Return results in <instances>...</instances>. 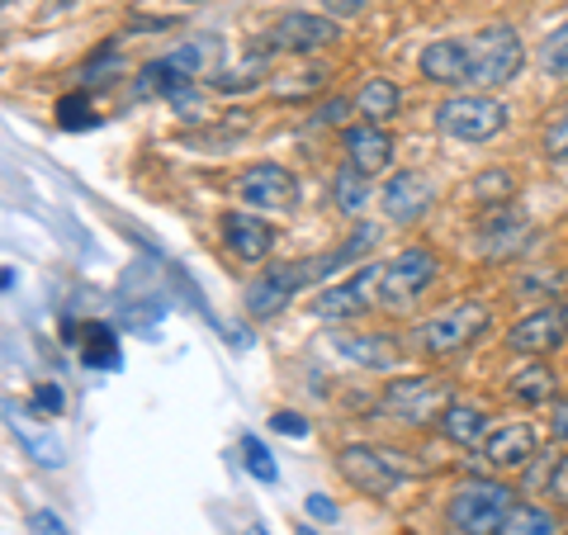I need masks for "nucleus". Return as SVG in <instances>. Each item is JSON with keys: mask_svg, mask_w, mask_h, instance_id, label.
<instances>
[{"mask_svg": "<svg viewBox=\"0 0 568 535\" xmlns=\"http://www.w3.org/2000/svg\"><path fill=\"white\" fill-rule=\"evenodd\" d=\"M526 62L521 33L517 29H484L478 39H440L422 52V77L436 85H497L517 81Z\"/></svg>", "mask_w": 568, "mask_h": 535, "instance_id": "1", "label": "nucleus"}, {"mask_svg": "<svg viewBox=\"0 0 568 535\" xmlns=\"http://www.w3.org/2000/svg\"><path fill=\"white\" fill-rule=\"evenodd\" d=\"M375 242H379V228H365V223H361V233H351V242H342V246H336V252H327V256L271 265L265 275H256L252 284H246V313H252V317L280 313L284 303H290L298 290H304V284L323 280V275H332V271H342L346 261H361V252H369Z\"/></svg>", "mask_w": 568, "mask_h": 535, "instance_id": "2", "label": "nucleus"}, {"mask_svg": "<svg viewBox=\"0 0 568 535\" xmlns=\"http://www.w3.org/2000/svg\"><path fill=\"white\" fill-rule=\"evenodd\" d=\"M511 507H517V503H511V488H507V484H493V478H474V484H465V488L450 497L446 522H450L455 535H497Z\"/></svg>", "mask_w": 568, "mask_h": 535, "instance_id": "3", "label": "nucleus"}, {"mask_svg": "<svg viewBox=\"0 0 568 535\" xmlns=\"http://www.w3.org/2000/svg\"><path fill=\"white\" fill-rule=\"evenodd\" d=\"M336 465H342L346 484H355L369 497H388L394 484L422 474V465H407L403 451H375V445H346V451L336 455Z\"/></svg>", "mask_w": 568, "mask_h": 535, "instance_id": "4", "label": "nucleus"}, {"mask_svg": "<svg viewBox=\"0 0 568 535\" xmlns=\"http://www.w3.org/2000/svg\"><path fill=\"white\" fill-rule=\"evenodd\" d=\"M436 129L459 138V142H484V138L507 129V104L493 100V95H474V91L469 95H450L436 110Z\"/></svg>", "mask_w": 568, "mask_h": 535, "instance_id": "5", "label": "nucleus"}, {"mask_svg": "<svg viewBox=\"0 0 568 535\" xmlns=\"http://www.w3.org/2000/svg\"><path fill=\"white\" fill-rule=\"evenodd\" d=\"M446 407H450V384L446 380L413 374V380H394L384 388V417L407 422V426H426V422L446 417Z\"/></svg>", "mask_w": 568, "mask_h": 535, "instance_id": "6", "label": "nucleus"}, {"mask_svg": "<svg viewBox=\"0 0 568 535\" xmlns=\"http://www.w3.org/2000/svg\"><path fill=\"white\" fill-rule=\"evenodd\" d=\"M484 327H488V309L484 303H474V299H465V303L440 309L432 323H422L417 342H422V351H432V355H450V351H465Z\"/></svg>", "mask_w": 568, "mask_h": 535, "instance_id": "7", "label": "nucleus"}, {"mask_svg": "<svg viewBox=\"0 0 568 535\" xmlns=\"http://www.w3.org/2000/svg\"><path fill=\"white\" fill-rule=\"evenodd\" d=\"M436 280V256L426 246H407L394 261H384V280H379V303L384 309H407L426 284Z\"/></svg>", "mask_w": 568, "mask_h": 535, "instance_id": "8", "label": "nucleus"}, {"mask_svg": "<svg viewBox=\"0 0 568 535\" xmlns=\"http://www.w3.org/2000/svg\"><path fill=\"white\" fill-rule=\"evenodd\" d=\"M379 280H384V265H365V271L351 275L346 284H336V290L317 294L313 313H317V317H351V313H361V309H369V303H375Z\"/></svg>", "mask_w": 568, "mask_h": 535, "instance_id": "9", "label": "nucleus"}, {"mask_svg": "<svg viewBox=\"0 0 568 535\" xmlns=\"http://www.w3.org/2000/svg\"><path fill=\"white\" fill-rule=\"evenodd\" d=\"M336 39V24L323 20V14H284V20L265 33V48L271 52H313L327 48Z\"/></svg>", "mask_w": 568, "mask_h": 535, "instance_id": "10", "label": "nucleus"}, {"mask_svg": "<svg viewBox=\"0 0 568 535\" xmlns=\"http://www.w3.org/2000/svg\"><path fill=\"white\" fill-rule=\"evenodd\" d=\"M564 336H568V303H549V309L530 313L526 323H517L507 332V346L521 351V355H536V351L559 346Z\"/></svg>", "mask_w": 568, "mask_h": 535, "instance_id": "11", "label": "nucleus"}, {"mask_svg": "<svg viewBox=\"0 0 568 535\" xmlns=\"http://www.w3.org/2000/svg\"><path fill=\"white\" fill-rule=\"evenodd\" d=\"M237 194L246 204H256V209H290L294 204V175L284 171V166H252L237 181Z\"/></svg>", "mask_w": 568, "mask_h": 535, "instance_id": "12", "label": "nucleus"}, {"mask_svg": "<svg viewBox=\"0 0 568 535\" xmlns=\"http://www.w3.org/2000/svg\"><path fill=\"white\" fill-rule=\"evenodd\" d=\"M342 148L351 157V166L365 171V175H375V171H384L388 162H394V142H388V133L379 129V123H355V129H346Z\"/></svg>", "mask_w": 568, "mask_h": 535, "instance_id": "13", "label": "nucleus"}, {"mask_svg": "<svg viewBox=\"0 0 568 535\" xmlns=\"http://www.w3.org/2000/svg\"><path fill=\"white\" fill-rule=\"evenodd\" d=\"M426 204H432V185H426V175H417V171H398L394 181L384 185V213L394 223L422 219Z\"/></svg>", "mask_w": 568, "mask_h": 535, "instance_id": "14", "label": "nucleus"}, {"mask_svg": "<svg viewBox=\"0 0 568 535\" xmlns=\"http://www.w3.org/2000/svg\"><path fill=\"white\" fill-rule=\"evenodd\" d=\"M223 242H227V252L246 265L271 256V228L252 219V213H223Z\"/></svg>", "mask_w": 568, "mask_h": 535, "instance_id": "15", "label": "nucleus"}, {"mask_svg": "<svg viewBox=\"0 0 568 535\" xmlns=\"http://www.w3.org/2000/svg\"><path fill=\"white\" fill-rule=\"evenodd\" d=\"M484 455L493 470H521V465H530V455H536V432H530L526 422L503 426V432H493L484 441Z\"/></svg>", "mask_w": 568, "mask_h": 535, "instance_id": "16", "label": "nucleus"}, {"mask_svg": "<svg viewBox=\"0 0 568 535\" xmlns=\"http://www.w3.org/2000/svg\"><path fill=\"white\" fill-rule=\"evenodd\" d=\"M6 422H10V432L24 441V451L39 460V465H48V470H58L62 460H67V451H62V441H58V432H39V426H29V413L20 403H6Z\"/></svg>", "mask_w": 568, "mask_h": 535, "instance_id": "17", "label": "nucleus"}, {"mask_svg": "<svg viewBox=\"0 0 568 535\" xmlns=\"http://www.w3.org/2000/svg\"><path fill=\"white\" fill-rule=\"evenodd\" d=\"M336 355L346 361H361V365H375V370H394L398 365V351L388 346V336H336Z\"/></svg>", "mask_w": 568, "mask_h": 535, "instance_id": "18", "label": "nucleus"}, {"mask_svg": "<svg viewBox=\"0 0 568 535\" xmlns=\"http://www.w3.org/2000/svg\"><path fill=\"white\" fill-rule=\"evenodd\" d=\"M361 114H369V123H384V119H394L398 114V104H403V95H398V85L394 81H384V77H369L365 85H361Z\"/></svg>", "mask_w": 568, "mask_h": 535, "instance_id": "19", "label": "nucleus"}, {"mask_svg": "<svg viewBox=\"0 0 568 535\" xmlns=\"http://www.w3.org/2000/svg\"><path fill=\"white\" fill-rule=\"evenodd\" d=\"M440 432H446L455 445H478L488 436V417L478 413V407H459V403H450L446 407V417H440Z\"/></svg>", "mask_w": 568, "mask_h": 535, "instance_id": "20", "label": "nucleus"}, {"mask_svg": "<svg viewBox=\"0 0 568 535\" xmlns=\"http://www.w3.org/2000/svg\"><path fill=\"white\" fill-rule=\"evenodd\" d=\"M332 200H336V209H342L346 219H361V209L369 204V185H365V171H355V166L336 171V181H332Z\"/></svg>", "mask_w": 568, "mask_h": 535, "instance_id": "21", "label": "nucleus"}, {"mask_svg": "<svg viewBox=\"0 0 568 535\" xmlns=\"http://www.w3.org/2000/svg\"><path fill=\"white\" fill-rule=\"evenodd\" d=\"M81 361L91 365V370H119V342H114V332L104 327V323H91V327H85Z\"/></svg>", "mask_w": 568, "mask_h": 535, "instance_id": "22", "label": "nucleus"}, {"mask_svg": "<svg viewBox=\"0 0 568 535\" xmlns=\"http://www.w3.org/2000/svg\"><path fill=\"white\" fill-rule=\"evenodd\" d=\"M511 394H517V403H549V394H555V370L549 365H526L511 374Z\"/></svg>", "mask_w": 568, "mask_h": 535, "instance_id": "23", "label": "nucleus"}, {"mask_svg": "<svg viewBox=\"0 0 568 535\" xmlns=\"http://www.w3.org/2000/svg\"><path fill=\"white\" fill-rule=\"evenodd\" d=\"M219 39H185V43H175L171 48V58L181 62L185 71H194V77H209L213 67H219Z\"/></svg>", "mask_w": 568, "mask_h": 535, "instance_id": "24", "label": "nucleus"}, {"mask_svg": "<svg viewBox=\"0 0 568 535\" xmlns=\"http://www.w3.org/2000/svg\"><path fill=\"white\" fill-rule=\"evenodd\" d=\"M497 535H559V522L540 507H511Z\"/></svg>", "mask_w": 568, "mask_h": 535, "instance_id": "25", "label": "nucleus"}, {"mask_svg": "<svg viewBox=\"0 0 568 535\" xmlns=\"http://www.w3.org/2000/svg\"><path fill=\"white\" fill-rule=\"evenodd\" d=\"M58 123L77 133V129H95L100 114L91 110V100H85V95H67V100H58Z\"/></svg>", "mask_w": 568, "mask_h": 535, "instance_id": "26", "label": "nucleus"}, {"mask_svg": "<svg viewBox=\"0 0 568 535\" xmlns=\"http://www.w3.org/2000/svg\"><path fill=\"white\" fill-rule=\"evenodd\" d=\"M540 67L549 71V77H568V20L545 39V48H540Z\"/></svg>", "mask_w": 568, "mask_h": 535, "instance_id": "27", "label": "nucleus"}, {"mask_svg": "<svg viewBox=\"0 0 568 535\" xmlns=\"http://www.w3.org/2000/svg\"><path fill=\"white\" fill-rule=\"evenodd\" d=\"M242 465L252 470V474L261 478V484H275V478H280V470H275L271 451H265V445H261L256 436H246V441H242Z\"/></svg>", "mask_w": 568, "mask_h": 535, "instance_id": "28", "label": "nucleus"}, {"mask_svg": "<svg viewBox=\"0 0 568 535\" xmlns=\"http://www.w3.org/2000/svg\"><path fill=\"white\" fill-rule=\"evenodd\" d=\"M474 200L478 204H497V200H507V190H511V175L507 171H484V175H474Z\"/></svg>", "mask_w": 568, "mask_h": 535, "instance_id": "29", "label": "nucleus"}, {"mask_svg": "<svg viewBox=\"0 0 568 535\" xmlns=\"http://www.w3.org/2000/svg\"><path fill=\"white\" fill-rule=\"evenodd\" d=\"M323 81H327V71H317V67H308V71H294V81H275V95H284V100H298V95H308V91H323Z\"/></svg>", "mask_w": 568, "mask_h": 535, "instance_id": "30", "label": "nucleus"}, {"mask_svg": "<svg viewBox=\"0 0 568 535\" xmlns=\"http://www.w3.org/2000/svg\"><path fill=\"white\" fill-rule=\"evenodd\" d=\"M545 148H549V157H555V162H568V110H564L555 123H549Z\"/></svg>", "mask_w": 568, "mask_h": 535, "instance_id": "31", "label": "nucleus"}, {"mask_svg": "<svg viewBox=\"0 0 568 535\" xmlns=\"http://www.w3.org/2000/svg\"><path fill=\"white\" fill-rule=\"evenodd\" d=\"M29 535H71L58 512H29Z\"/></svg>", "mask_w": 568, "mask_h": 535, "instance_id": "32", "label": "nucleus"}, {"mask_svg": "<svg viewBox=\"0 0 568 535\" xmlns=\"http://www.w3.org/2000/svg\"><path fill=\"white\" fill-rule=\"evenodd\" d=\"M33 403H39L48 417H58L67 398H62V388H58V384H39V388H33Z\"/></svg>", "mask_w": 568, "mask_h": 535, "instance_id": "33", "label": "nucleus"}, {"mask_svg": "<svg viewBox=\"0 0 568 535\" xmlns=\"http://www.w3.org/2000/svg\"><path fill=\"white\" fill-rule=\"evenodd\" d=\"M271 426H275L280 436H308V422L298 417V413H275V417H271Z\"/></svg>", "mask_w": 568, "mask_h": 535, "instance_id": "34", "label": "nucleus"}, {"mask_svg": "<svg viewBox=\"0 0 568 535\" xmlns=\"http://www.w3.org/2000/svg\"><path fill=\"white\" fill-rule=\"evenodd\" d=\"M549 493H555V503H564V507H568V455L559 460V470L549 474Z\"/></svg>", "mask_w": 568, "mask_h": 535, "instance_id": "35", "label": "nucleus"}, {"mask_svg": "<svg viewBox=\"0 0 568 535\" xmlns=\"http://www.w3.org/2000/svg\"><path fill=\"white\" fill-rule=\"evenodd\" d=\"M308 516H317V522H336V503L323 497V493H313L308 497Z\"/></svg>", "mask_w": 568, "mask_h": 535, "instance_id": "36", "label": "nucleus"}, {"mask_svg": "<svg viewBox=\"0 0 568 535\" xmlns=\"http://www.w3.org/2000/svg\"><path fill=\"white\" fill-rule=\"evenodd\" d=\"M346 110H351V100H327V104H323V114H317V119H323V123H342V119H346Z\"/></svg>", "mask_w": 568, "mask_h": 535, "instance_id": "37", "label": "nucleus"}, {"mask_svg": "<svg viewBox=\"0 0 568 535\" xmlns=\"http://www.w3.org/2000/svg\"><path fill=\"white\" fill-rule=\"evenodd\" d=\"M549 426H555V436H559V441H568V403L555 407V422H549Z\"/></svg>", "mask_w": 568, "mask_h": 535, "instance_id": "38", "label": "nucleus"}, {"mask_svg": "<svg viewBox=\"0 0 568 535\" xmlns=\"http://www.w3.org/2000/svg\"><path fill=\"white\" fill-rule=\"evenodd\" d=\"M323 6H327V10H336V14H355V10L365 6V0H323Z\"/></svg>", "mask_w": 568, "mask_h": 535, "instance_id": "39", "label": "nucleus"}, {"mask_svg": "<svg viewBox=\"0 0 568 535\" xmlns=\"http://www.w3.org/2000/svg\"><path fill=\"white\" fill-rule=\"evenodd\" d=\"M246 535H265V531L261 526H246Z\"/></svg>", "mask_w": 568, "mask_h": 535, "instance_id": "40", "label": "nucleus"}, {"mask_svg": "<svg viewBox=\"0 0 568 535\" xmlns=\"http://www.w3.org/2000/svg\"><path fill=\"white\" fill-rule=\"evenodd\" d=\"M298 535H317V531H308V526H298Z\"/></svg>", "mask_w": 568, "mask_h": 535, "instance_id": "41", "label": "nucleus"}, {"mask_svg": "<svg viewBox=\"0 0 568 535\" xmlns=\"http://www.w3.org/2000/svg\"><path fill=\"white\" fill-rule=\"evenodd\" d=\"M190 6H194V0H190Z\"/></svg>", "mask_w": 568, "mask_h": 535, "instance_id": "42", "label": "nucleus"}]
</instances>
